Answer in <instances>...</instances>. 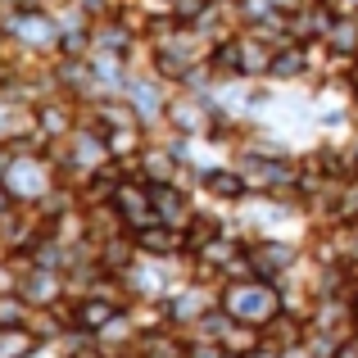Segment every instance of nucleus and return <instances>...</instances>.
I'll return each mask as SVG.
<instances>
[{"label":"nucleus","instance_id":"f03ea898","mask_svg":"<svg viewBox=\"0 0 358 358\" xmlns=\"http://www.w3.org/2000/svg\"><path fill=\"white\" fill-rule=\"evenodd\" d=\"M213 191H218V195H236L241 191V182H236V177H227V173H213Z\"/></svg>","mask_w":358,"mask_h":358},{"label":"nucleus","instance_id":"f257e3e1","mask_svg":"<svg viewBox=\"0 0 358 358\" xmlns=\"http://www.w3.org/2000/svg\"><path fill=\"white\" fill-rule=\"evenodd\" d=\"M82 327H91V331H96V327H105L109 322V317H114V308H109V304H82Z\"/></svg>","mask_w":358,"mask_h":358},{"label":"nucleus","instance_id":"7ed1b4c3","mask_svg":"<svg viewBox=\"0 0 358 358\" xmlns=\"http://www.w3.org/2000/svg\"><path fill=\"white\" fill-rule=\"evenodd\" d=\"M277 73H281V78L299 73V55H281V59H277Z\"/></svg>","mask_w":358,"mask_h":358}]
</instances>
